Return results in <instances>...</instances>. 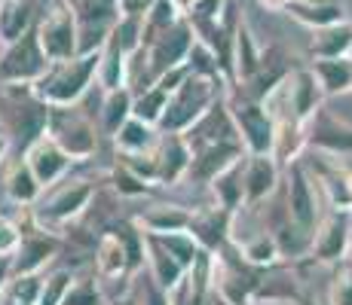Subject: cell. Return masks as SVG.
<instances>
[{"instance_id": "1", "label": "cell", "mask_w": 352, "mask_h": 305, "mask_svg": "<svg viewBox=\"0 0 352 305\" xmlns=\"http://www.w3.org/2000/svg\"><path fill=\"white\" fill-rule=\"evenodd\" d=\"M101 52L77 56L67 61H52L50 71L34 83V95L46 107H77L80 98L89 92L92 80H98Z\"/></svg>"}, {"instance_id": "2", "label": "cell", "mask_w": 352, "mask_h": 305, "mask_svg": "<svg viewBox=\"0 0 352 305\" xmlns=\"http://www.w3.org/2000/svg\"><path fill=\"white\" fill-rule=\"evenodd\" d=\"M221 83L224 80H212V77H199V73L190 71V77L172 92L166 107V117L160 122L162 134H184L224 98L221 92Z\"/></svg>"}, {"instance_id": "3", "label": "cell", "mask_w": 352, "mask_h": 305, "mask_svg": "<svg viewBox=\"0 0 352 305\" xmlns=\"http://www.w3.org/2000/svg\"><path fill=\"white\" fill-rule=\"evenodd\" d=\"M92 199H96V183L92 180L86 178L62 180L40 195V202L34 205V223L40 229H46V232L58 235L67 223H74L89 208Z\"/></svg>"}, {"instance_id": "4", "label": "cell", "mask_w": 352, "mask_h": 305, "mask_svg": "<svg viewBox=\"0 0 352 305\" xmlns=\"http://www.w3.org/2000/svg\"><path fill=\"white\" fill-rule=\"evenodd\" d=\"M230 117L236 122L242 144H245L248 156H273L276 147V117L263 101H254L248 95L236 89V95H227Z\"/></svg>"}, {"instance_id": "5", "label": "cell", "mask_w": 352, "mask_h": 305, "mask_svg": "<svg viewBox=\"0 0 352 305\" xmlns=\"http://www.w3.org/2000/svg\"><path fill=\"white\" fill-rule=\"evenodd\" d=\"M67 3H71L74 19H77L80 56H92V52L104 49L113 28L126 16L120 0H67Z\"/></svg>"}, {"instance_id": "6", "label": "cell", "mask_w": 352, "mask_h": 305, "mask_svg": "<svg viewBox=\"0 0 352 305\" xmlns=\"http://www.w3.org/2000/svg\"><path fill=\"white\" fill-rule=\"evenodd\" d=\"M50 64L52 61L43 52L37 28H31L22 40L0 52V86H34L50 71Z\"/></svg>"}, {"instance_id": "7", "label": "cell", "mask_w": 352, "mask_h": 305, "mask_svg": "<svg viewBox=\"0 0 352 305\" xmlns=\"http://www.w3.org/2000/svg\"><path fill=\"white\" fill-rule=\"evenodd\" d=\"M193 43H196L193 22L190 19H181L172 31H166L160 40H153L147 49H141V58H144V80H151V86H153L160 77H166L168 71L184 67L187 58H190Z\"/></svg>"}, {"instance_id": "8", "label": "cell", "mask_w": 352, "mask_h": 305, "mask_svg": "<svg viewBox=\"0 0 352 305\" xmlns=\"http://www.w3.org/2000/svg\"><path fill=\"white\" fill-rule=\"evenodd\" d=\"M46 132L58 141V147L71 156L74 162H83L98 150V128L89 117L77 107H50V125Z\"/></svg>"}, {"instance_id": "9", "label": "cell", "mask_w": 352, "mask_h": 305, "mask_svg": "<svg viewBox=\"0 0 352 305\" xmlns=\"http://www.w3.org/2000/svg\"><path fill=\"white\" fill-rule=\"evenodd\" d=\"M285 211L297 229L307 235H316L322 223L319 208V180L313 183V174L303 168V162H291L288 165V186H285Z\"/></svg>"}, {"instance_id": "10", "label": "cell", "mask_w": 352, "mask_h": 305, "mask_svg": "<svg viewBox=\"0 0 352 305\" xmlns=\"http://www.w3.org/2000/svg\"><path fill=\"white\" fill-rule=\"evenodd\" d=\"M37 34L43 52L50 61H67L80 56V34H77V19L71 12L67 0H52L46 16L37 22Z\"/></svg>"}, {"instance_id": "11", "label": "cell", "mask_w": 352, "mask_h": 305, "mask_svg": "<svg viewBox=\"0 0 352 305\" xmlns=\"http://www.w3.org/2000/svg\"><path fill=\"white\" fill-rule=\"evenodd\" d=\"M62 250V235L46 232L34 223L31 232H22V244H19L16 256H12V278L19 275H40Z\"/></svg>"}, {"instance_id": "12", "label": "cell", "mask_w": 352, "mask_h": 305, "mask_svg": "<svg viewBox=\"0 0 352 305\" xmlns=\"http://www.w3.org/2000/svg\"><path fill=\"white\" fill-rule=\"evenodd\" d=\"M352 247V214L346 211H331L319 223L313 235V260L316 263H343Z\"/></svg>"}, {"instance_id": "13", "label": "cell", "mask_w": 352, "mask_h": 305, "mask_svg": "<svg viewBox=\"0 0 352 305\" xmlns=\"http://www.w3.org/2000/svg\"><path fill=\"white\" fill-rule=\"evenodd\" d=\"M22 156H25V162L31 165V171L37 174V180H40V186L43 189H52L56 183H62L67 168H71V162H74L71 156L58 147V141L52 138L50 132L40 134V138H34L31 144L25 147Z\"/></svg>"}, {"instance_id": "14", "label": "cell", "mask_w": 352, "mask_h": 305, "mask_svg": "<svg viewBox=\"0 0 352 305\" xmlns=\"http://www.w3.org/2000/svg\"><path fill=\"white\" fill-rule=\"evenodd\" d=\"M245 156H248V150L242 141H224V144H212V147H202V150H193L187 180L212 183L218 174H224L230 165H236V162L245 159Z\"/></svg>"}, {"instance_id": "15", "label": "cell", "mask_w": 352, "mask_h": 305, "mask_svg": "<svg viewBox=\"0 0 352 305\" xmlns=\"http://www.w3.org/2000/svg\"><path fill=\"white\" fill-rule=\"evenodd\" d=\"M307 144L328 156H352V125L322 107L307 125Z\"/></svg>"}, {"instance_id": "16", "label": "cell", "mask_w": 352, "mask_h": 305, "mask_svg": "<svg viewBox=\"0 0 352 305\" xmlns=\"http://www.w3.org/2000/svg\"><path fill=\"white\" fill-rule=\"evenodd\" d=\"M233 220H236L233 211L212 205V208H202V211H193V223L187 232L202 244L206 254H221L227 239H233Z\"/></svg>"}, {"instance_id": "17", "label": "cell", "mask_w": 352, "mask_h": 305, "mask_svg": "<svg viewBox=\"0 0 352 305\" xmlns=\"http://www.w3.org/2000/svg\"><path fill=\"white\" fill-rule=\"evenodd\" d=\"M153 156H157V183L160 186H175V183L187 180L193 150L184 134H162Z\"/></svg>"}, {"instance_id": "18", "label": "cell", "mask_w": 352, "mask_h": 305, "mask_svg": "<svg viewBox=\"0 0 352 305\" xmlns=\"http://www.w3.org/2000/svg\"><path fill=\"white\" fill-rule=\"evenodd\" d=\"M214 293V254H202L199 263L178 281V287L168 290L172 305H208Z\"/></svg>"}, {"instance_id": "19", "label": "cell", "mask_w": 352, "mask_h": 305, "mask_svg": "<svg viewBox=\"0 0 352 305\" xmlns=\"http://www.w3.org/2000/svg\"><path fill=\"white\" fill-rule=\"evenodd\" d=\"M279 162L276 156H245V208H257L279 186Z\"/></svg>"}, {"instance_id": "20", "label": "cell", "mask_w": 352, "mask_h": 305, "mask_svg": "<svg viewBox=\"0 0 352 305\" xmlns=\"http://www.w3.org/2000/svg\"><path fill=\"white\" fill-rule=\"evenodd\" d=\"M3 193H6V199L16 202V205H22V208L37 205L40 195L46 193V189L40 186L37 174H34L31 165L25 162V156H22V159H16L10 168H6V174H3Z\"/></svg>"}, {"instance_id": "21", "label": "cell", "mask_w": 352, "mask_h": 305, "mask_svg": "<svg viewBox=\"0 0 352 305\" xmlns=\"http://www.w3.org/2000/svg\"><path fill=\"white\" fill-rule=\"evenodd\" d=\"M135 223H138L147 235L187 232L190 223H193V211H187V208H181V205H153V208H147Z\"/></svg>"}, {"instance_id": "22", "label": "cell", "mask_w": 352, "mask_h": 305, "mask_svg": "<svg viewBox=\"0 0 352 305\" xmlns=\"http://www.w3.org/2000/svg\"><path fill=\"white\" fill-rule=\"evenodd\" d=\"M147 275H151L162 290H175L181 278L187 275V269L168 254V247L157 235H147Z\"/></svg>"}, {"instance_id": "23", "label": "cell", "mask_w": 352, "mask_h": 305, "mask_svg": "<svg viewBox=\"0 0 352 305\" xmlns=\"http://www.w3.org/2000/svg\"><path fill=\"white\" fill-rule=\"evenodd\" d=\"M263 64V49L254 43V34L248 31L245 22H239L233 40V80L236 83H248Z\"/></svg>"}, {"instance_id": "24", "label": "cell", "mask_w": 352, "mask_h": 305, "mask_svg": "<svg viewBox=\"0 0 352 305\" xmlns=\"http://www.w3.org/2000/svg\"><path fill=\"white\" fill-rule=\"evenodd\" d=\"M316 61L331 58H352V22H337L331 28H322L313 34V46H309Z\"/></svg>"}, {"instance_id": "25", "label": "cell", "mask_w": 352, "mask_h": 305, "mask_svg": "<svg viewBox=\"0 0 352 305\" xmlns=\"http://www.w3.org/2000/svg\"><path fill=\"white\" fill-rule=\"evenodd\" d=\"M212 193H214V205L227 208V211H239L245 208V159H239L236 165H230L224 174H218L212 183Z\"/></svg>"}, {"instance_id": "26", "label": "cell", "mask_w": 352, "mask_h": 305, "mask_svg": "<svg viewBox=\"0 0 352 305\" xmlns=\"http://www.w3.org/2000/svg\"><path fill=\"white\" fill-rule=\"evenodd\" d=\"M31 28H37L31 0H0V43H16Z\"/></svg>"}, {"instance_id": "27", "label": "cell", "mask_w": 352, "mask_h": 305, "mask_svg": "<svg viewBox=\"0 0 352 305\" xmlns=\"http://www.w3.org/2000/svg\"><path fill=\"white\" fill-rule=\"evenodd\" d=\"M160 138L162 132L141 119H129L117 134H113V144H117L120 156H141V153H153L160 147Z\"/></svg>"}, {"instance_id": "28", "label": "cell", "mask_w": 352, "mask_h": 305, "mask_svg": "<svg viewBox=\"0 0 352 305\" xmlns=\"http://www.w3.org/2000/svg\"><path fill=\"white\" fill-rule=\"evenodd\" d=\"M98 117H101V132L113 138V134H117L120 128L135 117V92L129 89V86L113 89V92H104V101H101Z\"/></svg>"}, {"instance_id": "29", "label": "cell", "mask_w": 352, "mask_h": 305, "mask_svg": "<svg viewBox=\"0 0 352 305\" xmlns=\"http://www.w3.org/2000/svg\"><path fill=\"white\" fill-rule=\"evenodd\" d=\"M96 275L101 281H120V278H129V260L120 239L113 232H104L98 239L96 247Z\"/></svg>"}, {"instance_id": "30", "label": "cell", "mask_w": 352, "mask_h": 305, "mask_svg": "<svg viewBox=\"0 0 352 305\" xmlns=\"http://www.w3.org/2000/svg\"><path fill=\"white\" fill-rule=\"evenodd\" d=\"M111 232L117 235L120 244H123V250H126L129 278L138 275L141 269L147 266V232H144V229H141L135 220H123L120 226H113Z\"/></svg>"}, {"instance_id": "31", "label": "cell", "mask_w": 352, "mask_h": 305, "mask_svg": "<svg viewBox=\"0 0 352 305\" xmlns=\"http://www.w3.org/2000/svg\"><path fill=\"white\" fill-rule=\"evenodd\" d=\"M239 256L254 269H270L279 263L282 250H279V241H276L273 232H257L252 239L239 241Z\"/></svg>"}, {"instance_id": "32", "label": "cell", "mask_w": 352, "mask_h": 305, "mask_svg": "<svg viewBox=\"0 0 352 305\" xmlns=\"http://www.w3.org/2000/svg\"><path fill=\"white\" fill-rule=\"evenodd\" d=\"M313 71L319 77L324 95H343L352 89V58H331V61H313Z\"/></svg>"}, {"instance_id": "33", "label": "cell", "mask_w": 352, "mask_h": 305, "mask_svg": "<svg viewBox=\"0 0 352 305\" xmlns=\"http://www.w3.org/2000/svg\"><path fill=\"white\" fill-rule=\"evenodd\" d=\"M168 98H172V92L162 89L160 83L147 86V89H141L135 95V119L147 122V125L160 128L162 117H166V107H168Z\"/></svg>"}, {"instance_id": "34", "label": "cell", "mask_w": 352, "mask_h": 305, "mask_svg": "<svg viewBox=\"0 0 352 305\" xmlns=\"http://www.w3.org/2000/svg\"><path fill=\"white\" fill-rule=\"evenodd\" d=\"M288 12L297 19V22H303L307 28H313V31L331 28V25H337V22H346L340 3H334V6H300V3H291Z\"/></svg>"}, {"instance_id": "35", "label": "cell", "mask_w": 352, "mask_h": 305, "mask_svg": "<svg viewBox=\"0 0 352 305\" xmlns=\"http://www.w3.org/2000/svg\"><path fill=\"white\" fill-rule=\"evenodd\" d=\"M157 239L166 244L168 247V254L175 256V260L181 263V266L187 269V272H190V269L196 266V263H199V256L206 254V250H202V244L193 239L190 232H172V235H157Z\"/></svg>"}, {"instance_id": "36", "label": "cell", "mask_w": 352, "mask_h": 305, "mask_svg": "<svg viewBox=\"0 0 352 305\" xmlns=\"http://www.w3.org/2000/svg\"><path fill=\"white\" fill-rule=\"evenodd\" d=\"M74 272L71 269H56L43 278V287H40V296H37V305H62L67 290L74 287Z\"/></svg>"}, {"instance_id": "37", "label": "cell", "mask_w": 352, "mask_h": 305, "mask_svg": "<svg viewBox=\"0 0 352 305\" xmlns=\"http://www.w3.org/2000/svg\"><path fill=\"white\" fill-rule=\"evenodd\" d=\"M113 189L120 195H126V199H141V195L151 193V183L141 178V174H135L129 165L117 162V168H113Z\"/></svg>"}, {"instance_id": "38", "label": "cell", "mask_w": 352, "mask_h": 305, "mask_svg": "<svg viewBox=\"0 0 352 305\" xmlns=\"http://www.w3.org/2000/svg\"><path fill=\"white\" fill-rule=\"evenodd\" d=\"M62 305H104V296H101L96 278H80V281H74V287L67 290Z\"/></svg>"}, {"instance_id": "39", "label": "cell", "mask_w": 352, "mask_h": 305, "mask_svg": "<svg viewBox=\"0 0 352 305\" xmlns=\"http://www.w3.org/2000/svg\"><path fill=\"white\" fill-rule=\"evenodd\" d=\"M328 302L331 305H352V266H343L334 275L328 287Z\"/></svg>"}, {"instance_id": "40", "label": "cell", "mask_w": 352, "mask_h": 305, "mask_svg": "<svg viewBox=\"0 0 352 305\" xmlns=\"http://www.w3.org/2000/svg\"><path fill=\"white\" fill-rule=\"evenodd\" d=\"M19 244H22V229L12 220L0 217V256H16Z\"/></svg>"}, {"instance_id": "41", "label": "cell", "mask_w": 352, "mask_h": 305, "mask_svg": "<svg viewBox=\"0 0 352 305\" xmlns=\"http://www.w3.org/2000/svg\"><path fill=\"white\" fill-rule=\"evenodd\" d=\"M227 12V0H196L190 22H221Z\"/></svg>"}, {"instance_id": "42", "label": "cell", "mask_w": 352, "mask_h": 305, "mask_svg": "<svg viewBox=\"0 0 352 305\" xmlns=\"http://www.w3.org/2000/svg\"><path fill=\"white\" fill-rule=\"evenodd\" d=\"M141 305H172V300H168V290H162L153 278H147V281H144V300H141Z\"/></svg>"}, {"instance_id": "43", "label": "cell", "mask_w": 352, "mask_h": 305, "mask_svg": "<svg viewBox=\"0 0 352 305\" xmlns=\"http://www.w3.org/2000/svg\"><path fill=\"white\" fill-rule=\"evenodd\" d=\"M12 281V256H0V296Z\"/></svg>"}, {"instance_id": "44", "label": "cell", "mask_w": 352, "mask_h": 305, "mask_svg": "<svg viewBox=\"0 0 352 305\" xmlns=\"http://www.w3.org/2000/svg\"><path fill=\"white\" fill-rule=\"evenodd\" d=\"M257 3H261L263 10H270V12H285V10H291L294 0H257Z\"/></svg>"}, {"instance_id": "45", "label": "cell", "mask_w": 352, "mask_h": 305, "mask_svg": "<svg viewBox=\"0 0 352 305\" xmlns=\"http://www.w3.org/2000/svg\"><path fill=\"white\" fill-rule=\"evenodd\" d=\"M172 3H175V10H178L181 16H187V19L193 16V6H196V0H172Z\"/></svg>"}, {"instance_id": "46", "label": "cell", "mask_w": 352, "mask_h": 305, "mask_svg": "<svg viewBox=\"0 0 352 305\" xmlns=\"http://www.w3.org/2000/svg\"><path fill=\"white\" fill-rule=\"evenodd\" d=\"M294 3H300V6H334V3H340V0H294Z\"/></svg>"}, {"instance_id": "47", "label": "cell", "mask_w": 352, "mask_h": 305, "mask_svg": "<svg viewBox=\"0 0 352 305\" xmlns=\"http://www.w3.org/2000/svg\"><path fill=\"white\" fill-rule=\"evenodd\" d=\"M107 305H141V302L135 300V296H117V300H111Z\"/></svg>"}, {"instance_id": "48", "label": "cell", "mask_w": 352, "mask_h": 305, "mask_svg": "<svg viewBox=\"0 0 352 305\" xmlns=\"http://www.w3.org/2000/svg\"><path fill=\"white\" fill-rule=\"evenodd\" d=\"M6 150H10V138H6V134H0V162L6 159Z\"/></svg>"}, {"instance_id": "49", "label": "cell", "mask_w": 352, "mask_h": 305, "mask_svg": "<svg viewBox=\"0 0 352 305\" xmlns=\"http://www.w3.org/2000/svg\"><path fill=\"white\" fill-rule=\"evenodd\" d=\"M346 183H349V195H352V171L346 174Z\"/></svg>"}, {"instance_id": "50", "label": "cell", "mask_w": 352, "mask_h": 305, "mask_svg": "<svg viewBox=\"0 0 352 305\" xmlns=\"http://www.w3.org/2000/svg\"><path fill=\"white\" fill-rule=\"evenodd\" d=\"M10 305H34V302H10Z\"/></svg>"}, {"instance_id": "51", "label": "cell", "mask_w": 352, "mask_h": 305, "mask_svg": "<svg viewBox=\"0 0 352 305\" xmlns=\"http://www.w3.org/2000/svg\"><path fill=\"white\" fill-rule=\"evenodd\" d=\"M218 305H227V302H224V300H221V296H218Z\"/></svg>"}, {"instance_id": "52", "label": "cell", "mask_w": 352, "mask_h": 305, "mask_svg": "<svg viewBox=\"0 0 352 305\" xmlns=\"http://www.w3.org/2000/svg\"><path fill=\"white\" fill-rule=\"evenodd\" d=\"M288 305H303V302H288Z\"/></svg>"}]
</instances>
